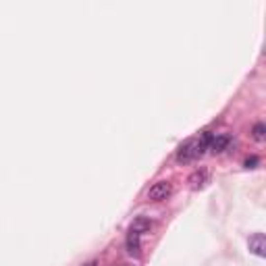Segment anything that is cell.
Returning <instances> with one entry per match:
<instances>
[{"mask_svg": "<svg viewBox=\"0 0 266 266\" xmlns=\"http://www.w3.org/2000/svg\"><path fill=\"white\" fill-rule=\"evenodd\" d=\"M212 137H214L212 131H204L200 137L187 140L185 144H181L179 152H177V160H179V162H193V160H198L200 156H204V152L208 150Z\"/></svg>", "mask_w": 266, "mask_h": 266, "instance_id": "obj_1", "label": "cell"}, {"mask_svg": "<svg viewBox=\"0 0 266 266\" xmlns=\"http://www.w3.org/2000/svg\"><path fill=\"white\" fill-rule=\"evenodd\" d=\"M252 137L256 142H264L266 140V125L264 123H256L252 129Z\"/></svg>", "mask_w": 266, "mask_h": 266, "instance_id": "obj_8", "label": "cell"}, {"mask_svg": "<svg viewBox=\"0 0 266 266\" xmlns=\"http://www.w3.org/2000/svg\"><path fill=\"white\" fill-rule=\"evenodd\" d=\"M127 250H129V254H140V235L135 233H129V237H127Z\"/></svg>", "mask_w": 266, "mask_h": 266, "instance_id": "obj_7", "label": "cell"}, {"mask_svg": "<svg viewBox=\"0 0 266 266\" xmlns=\"http://www.w3.org/2000/svg\"><path fill=\"white\" fill-rule=\"evenodd\" d=\"M173 193V183L171 181H158L148 190V200L150 202H162Z\"/></svg>", "mask_w": 266, "mask_h": 266, "instance_id": "obj_2", "label": "cell"}, {"mask_svg": "<svg viewBox=\"0 0 266 266\" xmlns=\"http://www.w3.org/2000/svg\"><path fill=\"white\" fill-rule=\"evenodd\" d=\"M229 144H231V135H214L210 146H208V150H212L214 154H221V152L227 150Z\"/></svg>", "mask_w": 266, "mask_h": 266, "instance_id": "obj_6", "label": "cell"}, {"mask_svg": "<svg viewBox=\"0 0 266 266\" xmlns=\"http://www.w3.org/2000/svg\"><path fill=\"white\" fill-rule=\"evenodd\" d=\"M87 266H96V262H90V264H87Z\"/></svg>", "mask_w": 266, "mask_h": 266, "instance_id": "obj_10", "label": "cell"}, {"mask_svg": "<svg viewBox=\"0 0 266 266\" xmlns=\"http://www.w3.org/2000/svg\"><path fill=\"white\" fill-rule=\"evenodd\" d=\"M258 162H260V158H258V156H250V158L245 160V166H248V169H254V166L258 164Z\"/></svg>", "mask_w": 266, "mask_h": 266, "instance_id": "obj_9", "label": "cell"}, {"mask_svg": "<svg viewBox=\"0 0 266 266\" xmlns=\"http://www.w3.org/2000/svg\"><path fill=\"white\" fill-rule=\"evenodd\" d=\"M150 229H152V221L146 219V216H137V219L131 223V231L129 233H135V235H140L142 237V235L148 233Z\"/></svg>", "mask_w": 266, "mask_h": 266, "instance_id": "obj_5", "label": "cell"}, {"mask_svg": "<svg viewBox=\"0 0 266 266\" xmlns=\"http://www.w3.org/2000/svg\"><path fill=\"white\" fill-rule=\"evenodd\" d=\"M123 266H127V264H123Z\"/></svg>", "mask_w": 266, "mask_h": 266, "instance_id": "obj_11", "label": "cell"}, {"mask_svg": "<svg viewBox=\"0 0 266 266\" xmlns=\"http://www.w3.org/2000/svg\"><path fill=\"white\" fill-rule=\"evenodd\" d=\"M187 183H190L191 190H202V187L208 183V171H206V169L193 171V173L190 175V179H187Z\"/></svg>", "mask_w": 266, "mask_h": 266, "instance_id": "obj_4", "label": "cell"}, {"mask_svg": "<svg viewBox=\"0 0 266 266\" xmlns=\"http://www.w3.org/2000/svg\"><path fill=\"white\" fill-rule=\"evenodd\" d=\"M248 248L254 256H258V258H264L266 256V237L264 233H254L250 241H248Z\"/></svg>", "mask_w": 266, "mask_h": 266, "instance_id": "obj_3", "label": "cell"}]
</instances>
